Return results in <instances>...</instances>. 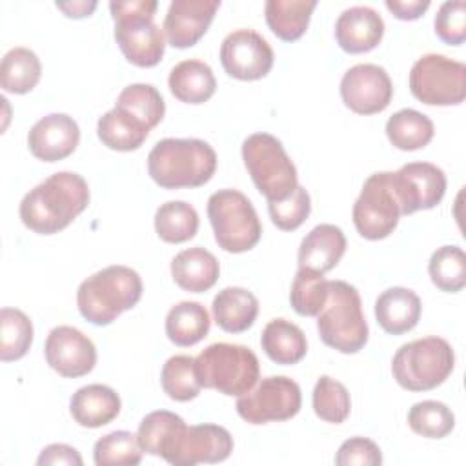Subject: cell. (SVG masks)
<instances>
[{"label": "cell", "mask_w": 466, "mask_h": 466, "mask_svg": "<svg viewBox=\"0 0 466 466\" xmlns=\"http://www.w3.org/2000/svg\"><path fill=\"white\" fill-rule=\"evenodd\" d=\"M47 364L62 377L87 375L96 364L93 340L73 326H56L49 331L44 346Z\"/></svg>", "instance_id": "17"}, {"label": "cell", "mask_w": 466, "mask_h": 466, "mask_svg": "<svg viewBox=\"0 0 466 466\" xmlns=\"http://www.w3.org/2000/svg\"><path fill=\"white\" fill-rule=\"evenodd\" d=\"M260 346L273 362L282 366L300 362L308 351L304 331L286 319H273L264 326Z\"/></svg>", "instance_id": "27"}, {"label": "cell", "mask_w": 466, "mask_h": 466, "mask_svg": "<svg viewBox=\"0 0 466 466\" xmlns=\"http://www.w3.org/2000/svg\"><path fill=\"white\" fill-rule=\"evenodd\" d=\"M78 142V124L66 113H49L42 116L33 124L27 135L29 151L42 162H56L69 157Z\"/></svg>", "instance_id": "19"}, {"label": "cell", "mask_w": 466, "mask_h": 466, "mask_svg": "<svg viewBox=\"0 0 466 466\" xmlns=\"http://www.w3.org/2000/svg\"><path fill=\"white\" fill-rule=\"evenodd\" d=\"M209 326V313L200 302L182 300L166 315V335L173 344L182 348L200 342L208 335Z\"/></svg>", "instance_id": "29"}, {"label": "cell", "mask_w": 466, "mask_h": 466, "mask_svg": "<svg viewBox=\"0 0 466 466\" xmlns=\"http://www.w3.org/2000/svg\"><path fill=\"white\" fill-rule=\"evenodd\" d=\"M268 211L271 217V222L282 229V231H291L297 229L306 222V218L311 213V198L309 193L302 187L297 186L295 191L277 202H268Z\"/></svg>", "instance_id": "43"}, {"label": "cell", "mask_w": 466, "mask_h": 466, "mask_svg": "<svg viewBox=\"0 0 466 466\" xmlns=\"http://www.w3.org/2000/svg\"><path fill=\"white\" fill-rule=\"evenodd\" d=\"M273 49L253 29H237L220 44V64L237 80L264 78L273 67Z\"/></svg>", "instance_id": "14"}, {"label": "cell", "mask_w": 466, "mask_h": 466, "mask_svg": "<svg viewBox=\"0 0 466 466\" xmlns=\"http://www.w3.org/2000/svg\"><path fill=\"white\" fill-rule=\"evenodd\" d=\"M142 453L137 435L126 430L100 437L93 448L96 466H135L140 464Z\"/></svg>", "instance_id": "40"}, {"label": "cell", "mask_w": 466, "mask_h": 466, "mask_svg": "<svg viewBox=\"0 0 466 466\" xmlns=\"http://www.w3.org/2000/svg\"><path fill=\"white\" fill-rule=\"evenodd\" d=\"M42 64L35 51L27 47L9 49L0 64V86L7 93H29L40 80Z\"/></svg>", "instance_id": "32"}, {"label": "cell", "mask_w": 466, "mask_h": 466, "mask_svg": "<svg viewBox=\"0 0 466 466\" xmlns=\"http://www.w3.org/2000/svg\"><path fill=\"white\" fill-rule=\"evenodd\" d=\"M218 275L217 257L200 246L182 249L171 260V277L184 291L204 293L215 286Z\"/></svg>", "instance_id": "24"}, {"label": "cell", "mask_w": 466, "mask_h": 466, "mask_svg": "<svg viewBox=\"0 0 466 466\" xmlns=\"http://www.w3.org/2000/svg\"><path fill=\"white\" fill-rule=\"evenodd\" d=\"M56 7L60 11H64V15L69 16V18H84V16H89L95 11L96 2H86V0H80V2H56Z\"/></svg>", "instance_id": "48"}, {"label": "cell", "mask_w": 466, "mask_h": 466, "mask_svg": "<svg viewBox=\"0 0 466 466\" xmlns=\"http://www.w3.org/2000/svg\"><path fill=\"white\" fill-rule=\"evenodd\" d=\"M33 344V324L29 317L16 308L0 309V360L11 362L22 359Z\"/></svg>", "instance_id": "34"}, {"label": "cell", "mask_w": 466, "mask_h": 466, "mask_svg": "<svg viewBox=\"0 0 466 466\" xmlns=\"http://www.w3.org/2000/svg\"><path fill=\"white\" fill-rule=\"evenodd\" d=\"M195 373L200 386L240 397L257 384L260 366L248 346L215 342L195 357Z\"/></svg>", "instance_id": "6"}, {"label": "cell", "mask_w": 466, "mask_h": 466, "mask_svg": "<svg viewBox=\"0 0 466 466\" xmlns=\"http://www.w3.org/2000/svg\"><path fill=\"white\" fill-rule=\"evenodd\" d=\"M433 122L417 109H400L386 122V137L393 147L402 151H415L430 144L433 138Z\"/></svg>", "instance_id": "31"}, {"label": "cell", "mask_w": 466, "mask_h": 466, "mask_svg": "<svg viewBox=\"0 0 466 466\" xmlns=\"http://www.w3.org/2000/svg\"><path fill=\"white\" fill-rule=\"evenodd\" d=\"M346 251V237L335 224L315 226L299 246V268L326 273L333 269Z\"/></svg>", "instance_id": "21"}, {"label": "cell", "mask_w": 466, "mask_h": 466, "mask_svg": "<svg viewBox=\"0 0 466 466\" xmlns=\"http://www.w3.org/2000/svg\"><path fill=\"white\" fill-rule=\"evenodd\" d=\"M164 393L178 402L193 400L200 393V382L195 373V359L189 355L169 357L160 371Z\"/></svg>", "instance_id": "37"}, {"label": "cell", "mask_w": 466, "mask_h": 466, "mask_svg": "<svg viewBox=\"0 0 466 466\" xmlns=\"http://www.w3.org/2000/svg\"><path fill=\"white\" fill-rule=\"evenodd\" d=\"M335 464L339 466H379L382 464L380 448L366 437H351L344 441L335 455Z\"/></svg>", "instance_id": "45"}, {"label": "cell", "mask_w": 466, "mask_h": 466, "mask_svg": "<svg viewBox=\"0 0 466 466\" xmlns=\"http://www.w3.org/2000/svg\"><path fill=\"white\" fill-rule=\"evenodd\" d=\"M184 422V419L167 410H157L147 413L137 431L138 446L144 453L160 457V450L167 437Z\"/></svg>", "instance_id": "42"}, {"label": "cell", "mask_w": 466, "mask_h": 466, "mask_svg": "<svg viewBox=\"0 0 466 466\" xmlns=\"http://www.w3.org/2000/svg\"><path fill=\"white\" fill-rule=\"evenodd\" d=\"M342 102L359 115L384 111L393 96V84L384 67L377 64H357L340 80Z\"/></svg>", "instance_id": "16"}, {"label": "cell", "mask_w": 466, "mask_h": 466, "mask_svg": "<svg viewBox=\"0 0 466 466\" xmlns=\"http://www.w3.org/2000/svg\"><path fill=\"white\" fill-rule=\"evenodd\" d=\"M157 7V0L109 2L115 40L126 60L138 67H153L164 56V29L153 22Z\"/></svg>", "instance_id": "4"}, {"label": "cell", "mask_w": 466, "mask_h": 466, "mask_svg": "<svg viewBox=\"0 0 466 466\" xmlns=\"http://www.w3.org/2000/svg\"><path fill=\"white\" fill-rule=\"evenodd\" d=\"M169 91L175 98L186 104L208 102L215 89L217 80L211 67L202 60H182L169 71Z\"/></svg>", "instance_id": "26"}, {"label": "cell", "mask_w": 466, "mask_h": 466, "mask_svg": "<svg viewBox=\"0 0 466 466\" xmlns=\"http://www.w3.org/2000/svg\"><path fill=\"white\" fill-rule=\"evenodd\" d=\"M435 35L450 46H461L466 40V2H444L433 20Z\"/></svg>", "instance_id": "44"}, {"label": "cell", "mask_w": 466, "mask_h": 466, "mask_svg": "<svg viewBox=\"0 0 466 466\" xmlns=\"http://www.w3.org/2000/svg\"><path fill=\"white\" fill-rule=\"evenodd\" d=\"M198 213L184 200L164 202L155 213V231L169 244L187 242L197 235Z\"/></svg>", "instance_id": "33"}, {"label": "cell", "mask_w": 466, "mask_h": 466, "mask_svg": "<svg viewBox=\"0 0 466 466\" xmlns=\"http://www.w3.org/2000/svg\"><path fill=\"white\" fill-rule=\"evenodd\" d=\"M410 91L428 106H457L466 98V66L444 55H422L411 66Z\"/></svg>", "instance_id": "10"}, {"label": "cell", "mask_w": 466, "mask_h": 466, "mask_svg": "<svg viewBox=\"0 0 466 466\" xmlns=\"http://www.w3.org/2000/svg\"><path fill=\"white\" fill-rule=\"evenodd\" d=\"M211 311L220 329L228 333H242L253 326L258 315V300L246 288L229 286L215 295Z\"/></svg>", "instance_id": "25"}, {"label": "cell", "mask_w": 466, "mask_h": 466, "mask_svg": "<svg viewBox=\"0 0 466 466\" xmlns=\"http://www.w3.org/2000/svg\"><path fill=\"white\" fill-rule=\"evenodd\" d=\"M400 215L435 208L446 193V175L431 162H410L391 171Z\"/></svg>", "instance_id": "15"}, {"label": "cell", "mask_w": 466, "mask_h": 466, "mask_svg": "<svg viewBox=\"0 0 466 466\" xmlns=\"http://www.w3.org/2000/svg\"><path fill=\"white\" fill-rule=\"evenodd\" d=\"M82 457L80 453L67 444H49L46 446L38 459L36 464L38 466H47V464H67V466H82Z\"/></svg>", "instance_id": "46"}, {"label": "cell", "mask_w": 466, "mask_h": 466, "mask_svg": "<svg viewBox=\"0 0 466 466\" xmlns=\"http://www.w3.org/2000/svg\"><path fill=\"white\" fill-rule=\"evenodd\" d=\"M386 7L399 20H417L430 7V0H386Z\"/></svg>", "instance_id": "47"}, {"label": "cell", "mask_w": 466, "mask_h": 466, "mask_svg": "<svg viewBox=\"0 0 466 466\" xmlns=\"http://www.w3.org/2000/svg\"><path fill=\"white\" fill-rule=\"evenodd\" d=\"M116 107L127 111L137 120L146 124L149 129L160 124L166 113V104L158 89L151 84H129L126 86L118 98Z\"/></svg>", "instance_id": "35"}, {"label": "cell", "mask_w": 466, "mask_h": 466, "mask_svg": "<svg viewBox=\"0 0 466 466\" xmlns=\"http://www.w3.org/2000/svg\"><path fill=\"white\" fill-rule=\"evenodd\" d=\"M233 451L231 433L217 424H180L164 442L160 457L173 466L222 462Z\"/></svg>", "instance_id": "12"}, {"label": "cell", "mask_w": 466, "mask_h": 466, "mask_svg": "<svg viewBox=\"0 0 466 466\" xmlns=\"http://www.w3.org/2000/svg\"><path fill=\"white\" fill-rule=\"evenodd\" d=\"M149 127L120 107H113L98 118L96 133L100 142L115 151H135L149 135Z\"/></svg>", "instance_id": "28"}, {"label": "cell", "mask_w": 466, "mask_h": 466, "mask_svg": "<svg viewBox=\"0 0 466 466\" xmlns=\"http://www.w3.org/2000/svg\"><path fill=\"white\" fill-rule=\"evenodd\" d=\"M317 329L320 340L340 353H357L366 346L370 331L355 286L328 280V300L317 315Z\"/></svg>", "instance_id": "5"}, {"label": "cell", "mask_w": 466, "mask_h": 466, "mask_svg": "<svg viewBox=\"0 0 466 466\" xmlns=\"http://www.w3.org/2000/svg\"><path fill=\"white\" fill-rule=\"evenodd\" d=\"M428 273L431 282L446 293H457L466 286V255L459 246H441L433 251Z\"/></svg>", "instance_id": "36"}, {"label": "cell", "mask_w": 466, "mask_h": 466, "mask_svg": "<svg viewBox=\"0 0 466 466\" xmlns=\"http://www.w3.org/2000/svg\"><path fill=\"white\" fill-rule=\"evenodd\" d=\"M408 426L417 435L428 439H442L455 428V415L444 402L420 400L410 408Z\"/></svg>", "instance_id": "39"}, {"label": "cell", "mask_w": 466, "mask_h": 466, "mask_svg": "<svg viewBox=\"0 0 466 466\" xmlns=\"http://www.w3.org/2000/svg\"><path fill=\"white\" fill-rule=\"evenodd\" d=\"M244 166L268 202L288 198L299 186L297 167L282 142L269 133H253L242 142Z\"/></svg>", "instance_id": "8"}, {"label": "cell", "mask_w": 466, "mask_h": 466, "mask_svg": "<svg viewBox=\"0 0 466 466\" xmlns=\"http://www.w3.org/2000/svg\"><path fill=\"white\" fill-rule=\"evenodd\" d=\"M140 297V275L127 266L113 264L80 282L76 306L87 322L95 326H107L120 313L137 306Z\"/></svg>", "instance_id": "3"}, {"label": "cell", "mask_w": 466, "mask_h": 466, "mask_svg": "<svg viewBox=\"0 0 466 466\" xmlns=\"http://www.w3.org/2000/svg\"><path fill=\"white\" fill-rule=\"evenodd\" d=\"M89 204L86 178L73 171H58L35 186L20 202V220L38 235L66 229Z\"/></svg>", "instance_id": "1"}, {"label": "cell", "mask_w": 466, "mask_h": 466, "mask_svg": "<svg viewBox=\"0 0 466 466\" xmlns=\"http://www.w3.org/2000/svg\"><path fill=\"white\" fill-rule=\"evenodd\" d=\"M384 36L382 16L368 5L344 9L335 22V40L342 51L357 55L375 49Z\"/></svg>", "instance_id": "20"}, {"label": "cell", "mask_w": 466, "mask_h": 466, "mask_svg": "<svg viewBox=\"0 0 466 466\" xmlns=\"http://www.w3.org/2000/svg\"><path fill=\"white\" fill-rule=\"evenodd\" d=\"M69 411L78 426L100 428L120 413V397L106 384H87L73 393Z\"/></svg>", "instance_id": "23"}, {"label": "cell", "mask_w": 466, "mask_h": 466, "mask_svg": "<svg viewBox=\"0 0 466 466\" xmlns=\"http://www.w3.org/2000/svg\"><path fill=\"white\" fill-rule=\"evenodd\" d=\"M351 217L359 235L368 240H380L393 233L400 218V204L391 171H379L366 178Z\"/></svg>", "instance_id": "11"}, {"label": "cell", "mask_w": 466, "mask_h": 466, "mask_svg": "<svg viewBox=\"0 0 466 466\" xmlns=\"http://www.w3.org/2000/svg\"><path fill=\"white\" fill-rule=\"evenodd\" d=\"M302 406L299 384L284 375L262 379L237 400V413L249 424L280 422L295 417Z\"/></svg>", "instance_id": "13"}, {"label": "cell", "mask_w": 466, "mask_h": 466, "mask_svg": "<svg viewBox=\"0 0 466 466\" xmlns=\"http://www.w3.org/2000/svg\"><path fill=\"white\" fill-rule=\"evenodd\" d=\"M218 7V0H173L162 25L167 42L178 49L195 46L206 35Z\"/></svg>", "instance_id": "18"}, {"label": "cell", "mask_w": 466, "mask_h": 466, "mask_svg": "<svg viewBox=\"0 0 466 466\" xmlns=\"http://www.w3.org/2000/svg\"><path fill=\"white\" fill-rule=\"evenodd\" d=\"M215 169L217 153L200 138H164L147 155V173L164 189L204 186Z\"/></svg>", "instance_id": "2"}, {"label": "cell", "mask_w": 466, "mask_h": 466, "mask_svg": "<svg viewBox=\"0 0 466 466\" xmlns=\"http://www.w3.org/2000/svg\"><path fill=\"white\" fill-rule=\"evenodd\" d=\"M351 400L346 386L329 375H320L313 388V411L320 420L340 424L348 419Z\"/></svg>", "instance_id": "41"}, {"label": "cell", "mask_w": 466, "mask_h": 466, "mask_svg": "<svg viewBox=\"0 0 466 466\" xmlns=\"http://www.w3.org/2000/svg\"><path fill=\"white\" fill-rule=\"evenodd\" d=\"M422 304L413 289L393 286L375 300V319L390 335H402L413 329L420 319Z\"/></svg>", "instance_id": "22"}, {"label": "cell", "mask_w": 466, "mask_h": 466, "mask_svg": "<svg viewBox=\"0 0 466 466\" xmlns=\"http://www.w3.org/2000/svg\"><path fill=\"white\" fill-rule=\"evenodd\" d=\"M453 368V348L441 337H424L402 344L391 360L393 379L408 391H428L441 386Z\"/></svg>", "instance_id": "7"}, {"label": "cell", "mask_w": 466, "mask_h": 466, "mask_svg": "<svg viewBox=\"0 0 466 466\" xmlns=\"http://www.w3.org/2000/svg\"><path fill=\"white\" fill-rule=\"evenodd\" d=\"M328 300V280L324 273L299 268L291 291V308L302 317H317Z\"/></svg>", "instance_id": "38"}, {"label": "cell", "mask_w": 466, "mask_h": 466, "mask_svg": "<svg viewBox=\"0 0 466 466\" xmlns=\"http://www.w3.org/2000/svg\"><path fill=\"white\" fill-rule=\"evenodd\" d=\"M315 7V0H268L264 13L269 29L280 40L293 42L306 33Z\"/></svg>", "instance_id": "30"}, {"label": "cell", "mask_w": 466, "mask_h": 466, "mask_svg": "<svg viewBox=\"0 0 466 466\" xmlns=\"http://www.w3.org/2000/svg\"><path fill=\"white\" fill-rule=\"evenodd\" d=\"M208 218L218 248L228 253L253 249L262 226L251 200L238 189H218L208 198Z\"/></svg>", "instance_id": "9"}]
</instances>
